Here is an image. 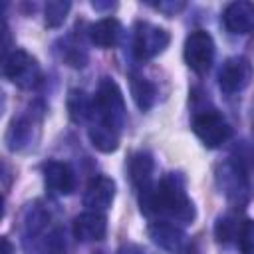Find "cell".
<instances>
[{
    "instance_id": "6da1fadb",
    "label": "cell",
    "mask_w": 254,
    "mask_h": 254,
    "mask_svg": "<svg viewBox=\"0 0 254 254\" xmlns=\"http://www.w3.org/2000/svg\"><path fill=\"white\" fill-rule=\"evenodd\" d=\"M141 212L161 216L175 224H190L196 216L194 204L185 190V179L179 173H167L149 190L137 194Z\"/></svg>"
},
{
    "instance_id": "7a4b0ae2",
    "label": "cell",
    "mask_w": 254,
    "mask_h": 254,
    "mask_svg": "<svg viewBox=\"0 0 254 254\" xmlns=\"http://www.w3.org/2000/svg\"><path fill=\"white\" fill-rule=\"evenodd\" d=\"M89 121L103 123L117 133L123 131V127L127 123L125 99H123L119 85L111 77H101L95 97H93V111H91Z\"/></svg>"
},
{
    "instance_id": "3957f363",
    "label": "cell",
    "mask_w": 254,
    "mask_h": 254,
    "mask_svg": "<svg viewBox=\"0 0 254 254\" xmlns=\"http://www.w3.org/2000/svg\"><path fill=\"white\" fill-rule=\"evenodd\" d=\"M192 131L200 139V143L208 149H218L222 147L230 135L232 129L226 121V117L214 109V107H200L192 113Z\"/></svg>"
},
{
    "instance_id": "277c9868",
    "label": "cell",
    "mask_w": 254,
    "mask_h": 254,
    "mask_svg": "<svg viewBox=\"0 0 254 254\" xmlns=\"http://www.w3.org/2000/svg\"><path fill=\"white\" fill-rule=\"evenodd\" d=\"M4 77L10 79L20 89H34L42 81V67L34 56H30L26 50H12L8 56H4Z\"/></svg>"
},
{
    "instance_id": "5b68a950",
    "label": "cell",
    "mask_w": 254,
    "mask_h": 254,
    "mask_svg": "<svg viewBox=\"0 0 254 254\" xmlns=\"http://www.w3.org/2000/svg\"><path fill=\"white\" fill-rule=\"evenodd\" d=\"M214 52H216L214 40L206 30H194L185 40V48H183L185 62L198 75L206 73L212 67Z\"/></svg>"
},
{
    "instance_id": "8992f818",
    "label": "cell",
    "mask_w": 254,
    "mask_h": 254,
    "mask_svg": "<svg viewBox=\"0 0 254 254\" xmlns=\"http://www.w3.org/2000/svg\"><path fill=\"white\" fill-rule=\"evenodd\" d=\"M171 36L165 28L149 24V22H137L135 24V36H133V54L139 62H147L157 58L165 52L169 46Z\"/></svg>"
},
{
    "instance_id": "52a82bcc",
    "label": "cell",
    "mask_w": 254,
    "mask_h": 254,
    "mask_svg": "<svg viewBox=\"0 0 254 254\" xmlns=\"http://www.w3.org/2000/svg\"><path fill=\"white\" fill-rule=\"evenodd\" d=\"M149 238L167 254H192L194 246L189 234L175 222L155 220L149 224Z\"/></svg>"
},
{
    "instance_id": "ba28073f",
    "label": "cell",
    "mask_w": 254,
    "mask_h": 254,
    "mask_svg": "<svg viewBox=\"0 0 254 254\" xmlns=\"http://www.w3.org/2000/svg\"><path fill=\"white\" fill-rule=\"evenodd\" d=\"M252 64L244 56H232L226 58L218 69V85L224 93H240L242 89L248 87L252 79Z\"/></svg>"
},
{
    "instance_id": "9c48e42d",
    "label": "cell",
    "mask_w": 254,
    "mask_h": 254,
    "mask_svg": "<svg viewBox=\"0 0 254 254\" xmlns=\"http://www.w3.org/2000/svg\"><path fill=\"white\" fill-rule=\"evenodd\" d=\"M38 125H40V117L30 109L26 115L14 119L6 131V145L10 151H24L28 147L34 145V141L38 139Z\"/></svg>"
},
{
    "instance_id": "30bf717a",
    "label": "cell",
    "mask_w": 254,
    "mask_h": 254,
    "mask_svg": "<svg viewBox=\"0 0 254 254\" xmlns=\"http://www.w3.org/2000/svg\"><path fill=\"white\" fill-rule=\"evenodd\" d=\"M216 181H218V187L222 189V192L228 198H232V200H244V194L248 192V185H246L242 167H240V163H238L236 157L226 159L218 167Z\"/></svg>"
},
{
    "instance_id": "8fae6325",
    "label": "cell",
    "mask_w": 254,
    "mask_h": 254,
    "mask_svg": "<svg viewBox=\"0 0 254 254\" xmlns=\"http://www.w3.org/2000/svg\"><path fill=\"white\" fill-rule=\"evenodd\" d=\"M113 198H115V181L107 175H97L85 187L83 206L87 210L103 212L113 204Z\"/></svg>"
},
{
    "instance_id": "7c38bea8",
    "label": "cell",
    "mask_w": 254,
    "mask_h": 254,
    "mask_svg": "<svg viewBox=\"0 0 254 254\" xmlns=\"http://www.w3.org/2000/svg\"><path fill=\"white\" fill-rule=\"evenodd\" d=\"M222 24L230 34H250L254 30V2H230L222 12Z\"/></svg>"
},
{
    "instance_id": "4fadbf2b",
    "label": "cell",
    "mask_w": 254,
    "mask_h": 254,
    "mask_svg": "<svg viewBox=\"0 0 254 254\" xmlns=\"http://www.w3.org/2000/svg\"><path fill=\"white\" fill-rule=\"evenodd\" d=\"M44 185L52 194L64 196L73 190V171L64 161H48L42 167Z\"/></svg>"
},
{
    "instance_id": "5bb4252c",
    "label": "cell",
    "mask_w": 254,
    "mask_h": 254,
    "mask_svg": "<svg viewBox=\"0 0 254 254\" xmlns=\"http://www.w3.org/2000/svg\"><path fill=\"white\" fill-rule=\"evenodd\" d=\"M73 236L79 242H97L107 232V220L103 212L85 210L73 218Z\"/></svg>"
},
{
    "instance_id": "9a60e30c",
    "label": "cell",
    "mask_w": 254,
    "mask_h": 254,
    "mask_svg": "<svg viewBox=\"0 0 254 254\" xmlns=\"http://www.w3.org/2000/svg\"><path fill=\"white\" fill-rule=\"evenodd\" d=\"M121 34H123V28H121V22L117 18H101L97 20L95 24L89 26L87 30V36H89V42L97 48H115L121 40Z\"/></svg>"
},
{
    "instance_id": "2e32d148",
    "label": "cell",
    "mask_w": 254,
    "mask_h": 254,
    "mask_svg": "<svg viewBox=\"0 0 254 254\" xmlns=\"http://www.w3.org/2000/svg\"><path fill=\"white\" fill-rule=\"evenodd\" d=\"M153 157L147 151H137L131 159H129V177L131 183L137 190V194L149 190L155 183H153Z\"/></svg>"
},
{
    "instance_id": "e0dca14e",
    "label": "cell",
    "mask_w": 254,
    "mask_h": 254,
    "mask_svg": "<svg viewBox=\"0 0 254 254\" xmlns=\"http://www.w3.org/2000/svg\"><path fill=\"white\" fill-rule=\"evenodd\" d=\"M50 222V210L46 206H42V202H34L28 204L24 218H22V226H24V240L28 242L30 238L34 240Z\"/></svg>"
},
{
    "instance_id": "ac0fdd59",
    "label": "cell",
    "mask_w": 254,
    "mask_h": 254,
    "mask_svg": "<svg viewBox=\"0 0 254 254\" xmlns=\"http://www.w3.org/2000/svg\"><path fill=\"white\" fill-rule=\"evenodd\" d=\"M129 89H131V95H133L135 105L141 111H147V109L153 107L155 97H157V87H155L153 81H149L147 77H143L139 73H131V77H129Z\"/></svg>"
},
{
    "instance_id": "d6986e66",
    "label": "cell",
    "mask_w": 254,
    "mask_h": 254,
    "mask_svg": "<svg viewBox=\"0 0 254 254\" xmlns=\"http://www.w3.org/2000/svg\"><path fill=\"white\" fill-rule=\"evenodd\" d=\"M87 135H89L91 145H93L97 151H101V153H113V151L119 147V133L113 131L111 127L103 125V123L89 121Z\"/></svg>"
},
{
    "instance_id": "ffe728a7",
    "label": "cell",
    "mask_w": 254,
    "mask_h": 254,
    "mask_svg": "<svg viewBox=\"0 0 254 254\" xmlns=\"http://www.w3.org/2000/svg\"><path fill=\"white\" fill-rule=\"evenodd\" d=\"M93 99L87 97L83 89H69L67 93V113L73 123H85L91 119Z\"/></svg>"
},
{
    "instance_id": "44dd1931",
    "label": "cell",
    "mask_w": 254,
    "mask_h": 254,
    "mask_svg": "<svg viewBox=\"0 0 254 254\" xmlns=\"http://www.w3.org/2000/svg\"><path fill=\"white\" fill-rule=\"evenodd\" d=\"M60 58L71 65V67H83L87 62V52L83 50L81 42H77L73 36L62 40V48H60Z\"/></svg>"
},
{
    "instance_id": "7402d4cb",
    "label": "cell",
    "mask_w": 254,
    "mask_h": 254,
    "mask_svg": "<svg viewBox=\"0 0 254 254\" xmlns=\"http://www.w3.org/2000/svg\"><path fill=\"white\" fill-rule=\"evenodd\" d=\"M240 226H242V220H238V216L234 214H226V216H220L216 220V226H214V236L220 244H232L236 242L238 238V232H240Z\"/></svg>"
},
{
    "instance_id": "603a6c76",
    "label": "cell",
    "mask_w": 254,
    "mask_h": 254,
    "mask_svg": "<svg viewBox=\"0 0 254 254\" xmlns=\"http://www.w3.org/2000/svg\"><path fill=\"white\" fill-rule=\"evenodd\" d=\"M71 8V2L69 0H50L44 8V18H46V26L48 28H60L65 18H67V12Z\"/></svg>"
},
{
    "instance_id": "cb8c5ba5",
    "label": "cell",
    "mask_w": 254,
    "mask_h": 254,
    "mask_svg": "<svg viewBox=\"0 0 254 254\" xmlns=\"http://www.w3.org/2000/svg\"><path fill=\"white\" fill-rule=\"evenodd\" d=\"M236 246L240 254H254V220H242Z\"/></svg>"
},
{
    "instance_id": "d4e9b609",
    "label": "cell",
    "mask_w": 254,
    "mask_h": 254,
    "mask_svg": "<svg viewBox=\"0 0 254 254\" xmlns=\"http://www.w3.org/2000/svg\"><path fill=\"white\" fill-rule=\"evenodd\" d=\"M236 159H238V163L242 167V173H244L248 190L254 192V149L248 151V153H244V155H238Z\"/></svg>"
},
{
    "instance_id": "484cf974",
    "label": "cell",
    "mask_w": 254,
    "mask_h": 254,
    "mask_svg": "<svg viewBox=\"0 0 254 254\" xmlns=\"http://www.w3.org/2000/svg\"><path fill=\"white\" fill-rule=\"evenodd\" d=\"M155 10L163 12L165 16H177L181 10H185V2L183 0H163V2H157V4H151Z\"/></svg>"
},
{
    "instance_id": "4316f807",
    "label": "cell",
    "mask_w": 254,
    "mask_h": 254,
    "mask_svg": "<svg viewBox=\"0 0 254 254\" xmlns=\"http://www.w3.org/2000/svg\"><path fill=\"white\" fill-rule=\"evenodd\" d=\"M117 254H149V252H145L141 246H137V244H123L119 250H117Z\"/></svg>"
},
{
    "instance_id": "83f0119b",
    "label": "cell",
    "mask_w": 254,
    "mask_h": 254,
    "mask_svg": "<svg viewBox=\"0 0 254 254\" xmlns=\"http://www.w3.org/2000/svg\"><path fill=\"white\" fill-rule=\"evenodd\" d=\"M2 254H16V248L12 246V242L6 236L2 238Z\"/></svg>"
},
{
    "instance_id": "f1b7e54d",
    "label": "cell",
    "mask_w": 254,
    "mask_h": 254,
    "mask_svg": "<svg viewBox=\"0 0 254 254\" xmlns=\"http://www.w3.org/2000/svg\"><path fill=\"white\" fill-rule=\"evenodd\" d=\"M91 6L95 10H111V8H115L113 2H91Z\"/></svg>"
}]
</instances>
